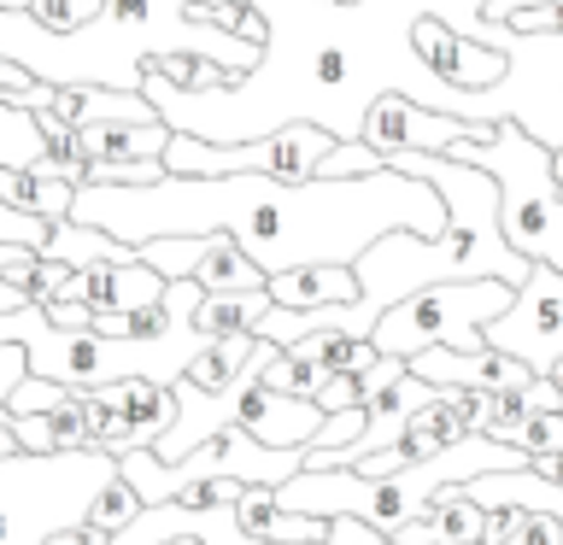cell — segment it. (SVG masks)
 I'll return each mask as SVG.
<instances>
[{"instance_id":"obj_1","label":"cell","mask_w":563,"mask_h":545,"mask_svg":"<svg viewBox=\"0 0 563 545\" xmlns=\"http://www.w3.org/2000/svg\"><path fill=\"white\" fill-rule=\"evenodd\" d=\"M264 18V59L253 77L183 94L147 77L141 94L176 135L235 147V141L276 135L288 123H317L334 141H358L369 105L405 94L434 112L440 82L417 65L411 30L440 18L464 42L487 47V0H253Z\"/></svg>"},{"instance_id":"obj_2","label":"cell","mask_w":563,"mask_h":545,"mask_svg":"<svg viewBox=\"0 0 563 545\" xmlns=\"http://www.w3.org/2000/svg\"><path fill=\"white\" fill-rule=\"evenodd\" d=\"M70 223L100 229L123 246L229 235L264 276L311 270V264H358L394 229L440 235L446 200L399 170L352 176V182H271V176H165L153 188H77Z\"/></svg>"},{"instance_id":"obj_3","label":"cell","mask_w":563,"mask_h":545,"mask_svg":"<svg viewBox=\"0 0 563 545\" xmlns=\"http://www.w3.org/2000/svg\"><path fill=\"white\" fill-rule=\"evenodd\" d=\"M446 158L487 170L499 182V229H505L510 253L563 276V188L552 182V147H540L517 123H499V135L487 147L464 141Z\"/></svg>"},{"instance_id":"obj_4","label":"cell","mask_w":563,"mask_h":545,"mask_svg":"<svg viewBox=\"0 0 563 545\" xmlns=\"http://www.w3.org/2000/svg\"><path fill=\"white\" fill-rule=\"evenodd\" d=\"M522 288H505V281H446V288H422L417 299H405L376 323L369 346L382 358H399L411 364L434 346H452V352H482V329L499 323V316L517 305Z\"/></svg>"},{"instance_id":"obj_5","label":"cell","mask_w":563,"mask_h":545,"mask_svg":"<svg viewBox=\"0 0 563 545\" xmlns=\"http://www.w3.org/2000/svg\"><path fill=\"white\" fill-rule=\"evenodd\" d=\"M341 147L329 130L317 123H288L276 135H258V141H235V147H211V141H194V135H170L165 147V170L170 176H271V182H317L329 165V153Z\"/></svg>"},{"instance_id":"obj_6","label":"cell","mask_w":563,"mask_h":545,"mask_svg":"<svg viewBox=\"0 0 563 545\" xmlns=\"http://www.w3.org/2000/svg\"><path fill=\"white\" fill-rule=\"evenodd\" d=\"M510 42H517V30H499L487 24V47L482 42H464L457 30H446L440 18H422L411 30V47H417V65L429 70L440 88H452V94H487V88H499L510 77Z\"/></svg>"},{"instance_id":"obj_7","label":"cell","mask_w":563,"mask_h":545,"mask_svg":"<svg viewBox=\"0 0 563 545\" xmlns=\"http://www.w3.org/2000/svg\"><path fill=\"white\" fill-rule=\"evenodd\" d=\"M493 135H499V130H487V123H464V118H452V112H429V105H417V100H405V94H387V100L369 105L358 141L387 165V158H405V153L446 158L452 147H464V141L487 147Z\"/></svg>"},{"instance_id":"obj_8","label":"cell","mask_w":563,"mask_h":545,"mask_svg":"<svg viewBox=\"0 0 563 545\" xmlns=\"http://www.w3.org/2000/svg\"><path fill=\"white\" fill-rule=\"evenodd\" d=\"M141 264L165 281H194L200 293H264L271 276L241 253L229 235H188V241H147Z\"/></svg>"},{"instance_id":"obj_9","label":"cell","mask_w":563,"mask_h":545,"mask_svg":"<svg viewBox=\"0 0 563 545\" xmlns=\"http://www.w3.org/2000/svg\"><path fill=\"white\" fill-rule=\"evenodd\" d=\"M482 341H487L493 352L522 358V364L540 376V369L563 352V276L545 270V264H534V276L522 281L517 305H510L499 323H487Z\"/></svg>"},{"instance_id":"obj_10","label":"cell","mask_w":563,"mask_h":545,"mask_svg":"<svg viewBox=\"0 0 563 545\" xmlns=\"http://www.w3.org/2000/svg\"><path fill=\"white\" fill-rule=\"evenodd\" d=\"M264 358H271V341H258L253 364H246L241 381H235V429L253 434L258 446H271V452H311L329 416L317 411L311 399H282V393H271V387L258 381V376H264Z\"/></svg>"},{"instance_id":"obj_11","label":"cell","mask_w":563,"mask_h":545,"mask_svg":"<svg viewBox=\"0 0 563 545\" xmlns=\"http://www.w3.org/2000/svg\"><path fill=\"white\" fill-rule=\"evenodd\" d=\"M411 369L422 381L434 387V393H446V387H475V393H528L540 376L528 369L522 358H510V352H452V346H434V352H422V358H411Z\"/></svg>"},{"instance_id":"obj_12","label":"cell","mask_w":563,"mask_h":545,"mask_svg":"<svg viewBox=\"0 0 563 545\" xmlns=\"http://www.w3.org/2000/svg\"><path fill=\"white\" fill-rule=\"evenodd\" d=\"M165 293H170V281L135 258V264H88V270H77L65 281L59 299L88 305V311H147Z\"/></svg>"},{"instance_id":"obj_13","label":"cell","mask_w":563,"mask_h":545,"mask_svg":"<svg viewBox=\"0 0 563 545\" xmlns=\"http://www.w3.org/2000/svg\"><path fill=\"white\" fill-rule=\"evenodd\" d=\"M235 527L258 545H329V522L282 510L276 487H246L235 499Z\"/></svg>"},{"instance_id":"obj_14","label":"cell","mask_w":563,"mask_h":545,"mask_svg":"<svg viewBox=\"0 0 563 545\" xmlns=\"http://www.w3.org/2000/svg\"><path fill=\"white\" fill-rule=\"evenodd\" d=\"M482 527H487V510L464 487H452V492H434L394 534V545H470V540H482Z\"/></svg>"},{"instance_id":"obj_15","label":"cell","mask_w":563,"mask_h":545,"mask_svg":"<svg viewBox=\"0 0 563 545\" xmlns=\"http://www.w3.org/2000/svg\"><path fill=\"white\" fill-rule=\"evenodd\" d=\"M271 305L276 311H329V305H358V270L346 264H311V270L271 276Z\"/></svg>"},{"instance_id":"obj_16","label":"cell","mask_w":563,"mask_h":545,"mask_svg":"<svg viewBox=\"0 0 563 545\" xmlns=\"http://www.w3.org/2000/svg\"><path fill=\"white\" fill-rule=\"evenodd\" d=\"M100 404L123 422H135L141 434L165 440L176 422H183V399H176V387L165 381H118V387H100Z\"/></svg>"},{"instance_id":"obj_17","label":"cell","mask_w":563,"mask_h":545,"mask_svg":"<svg viewBox=\"0 0 563 545\" xmlns=\"http://www.w3.org/2000/svg\"><path fill=\"white\" fill-rule=\"evenodd\" d=\"M0 205L24 211V218H42V223H65L70 205H77V188L59 182V176H42V170H0Z\"/></svg>"},{"instance_id":"obj_18","label":"cell","mask_w":563,"mask_h":545,"mask_svg":"<svg viewBox=\"0 0 563 545\" xmlns=\"http://www.w3.org/2000/svg\"><path fill=\"white\" fill-rule=\"evenodd\" d=\"M271 293H206L194 311V334L211 341H235V334H258V323L271 316Z\"/></svg>"},{"instance_id":"obj_19","label":"cell","mask_w":563,"mask_h":545,"mask_svg":"<svg viewBox=\"0 0 563 545\" xmlns=\"http://www.w3.org/2000/svg\"><path fill=\"white\" fill-rule=\"evenodd\" d=\"M42 258H59V264H70V270H88V264H135L141 253L112 241V235H100V229H82V223L65 218V223H53Z\"/></svg>"},{"instance_id":"obj_20","label":"cell","mask_w":563,"mask_h":545,"mask_svg":"<svg viewBox=\"0 0 563 545\" xmlns=\"http://www.w3.org/2000/svg\"><path fill=\"white\" fill-rule=\"evenodd\" d=\"M258 352V334H235V341H211L200 358L188 364V387H200V393H229V387L241 381V369L253 364Z\"/></svg>"},{"instance_id":"obj_21","label":"cell","mask_w":563,"mask_h":545,"mask_svg":"<svg viewBox=\"0 0 563 545\" xmlns=\"http://www.w3.org/2000/svg\"><path fill=\"white\" fill-rule=\"evenodd\" d=\"M294 352H306L323 376H369V369L382 364V352L369 341H352V334H311V341H299Z\"/></svg>"},{"instance_id":"obj_22","label":"cell","mask_w":563,"mask_h":545,"mask_svg":"<svg viewBox=\"0 0 563 545\" xmlns=\"http://www.w3.org/2000/svg\"><path fill=\"white\" fill-rule=\"evenodd\" d=\"M42 123L24 105L0 100V170H35L42 165Z\"/></svg>"},{"instance_id":"obj_23","label":"cell","mask_w":563,"mask_h":545,"mask_svg":"<svg viewBox=\"0 0 563 545\" xmlns=\"http://www.w3.org/2000/svg\"><path fill=\"white\" fill-rule=\"evenodd\" d=\"M482 24L517 35H563V0H487Z\"/></svg>"},{"instance_id":"obj_24","label":"cell","mask_w":563,"mask_h":545,"mask_svg":"<svg viewBox=\"0 0 563 545\" xmlns=\"http://www.w3.org/2000/svg\"><path fill=\"white\" fill-rule=\"evenodd\" d=\"M271 393L282 399H317V387H323V369H317L306 352L294 346H271V358H264V376H258Z\"/></svg>"},{"instance_id":"obj_25","label":"cell","mask_w":563,"mask_h":545,"mask_svg":"<svg viewBox=\"0 0 563 545\" xmlns=\"http://www.w3.org/2000/svg\"><path fill=\"white\" fill-rule=\"evenodd\" d=\"M141 510H147V504H141V492L130 487V481H123V475H112V481H106L100 492H95V499H88V527H100V534H123V527H135L141 522Z\"/></svg>"},{"instance_id":"obj_26","label":"cell","mask_w":563,"mask_h":545,"mask_svg":"<svg viewBox=\"0 0 563 545\" xmlns=\"http://www.w3.org/2000/svg\"><path fill=\"white\" fill-rule=\"evenodd\" d=\"M24 12L42 30H53V35H77V30H88L100 18V0H30Z\"/></svg>"},{"instance_id":"obj_27","label":"cell","mask_w":563,"mask_h":545,"mask_svg":"<svg viewBox=\"0 0 563 545\" xmlns=\"http://www.w3.org/2000/svg\"><path fill=\"white\" fill-rule=\"evenodd\" d=\"M510 446H517L522 457H558V452H563V411H540V416H528Z\"/></svg>"},{"instance_id":"obj_28","label":"cell","mask_w":563,"mask_h":545,"mask_svg":"<svg viewBox=\"0 0 563 545\" xmlns=\"http://www.w3.org/2000/svg\"><path fill=\"white\" fill-rule=\"evenodd\" d=\"M77 393L70 387H59V381H42V376H30L18 393L7 399V416H47V411H59V404H70Z\"/></svg>"},{"instance_id":"obj_29","label":"cell","mask_w":563,"mask_h":545,"mask_svg":"<svg viewBox=\"0 0 563 545\" xmlns=\"http://www.w3.org/2000/svg\"><path fill=\"white\" fill-rule=\"evenodd\" d=\"M241 481H188L176 492V510H188V516H211V510H235L241 499Z\"/></svg>"},{"instance_id":"obj_30","label":"cell","mask_w":563,"mask_h":545,"mask_svg":"<svg viewBox=\"0 0 563 545\" xmlns=\"http://www.w3.org/2000/svg\"><path fill=\"white\" fill-rule=\"evenodd\" d=\"M317 411L323 416H341V411H364V376H323L317 387Z\"/></svg>"},{"instance_id":"obj_31","label":"cell","mask_w":563,"mask_h":545,"mask_svg":"<svg viewBox=\"0 0 563 545\" xmlns=\"http://www.w3.org/2000/svg\"><path fill=\"white\" fill-rule=\"evenodd\" d=\"M30 381V352L24 346H0V416H7V399Z\"/></svg>"},{"instance_id":"obj_32","label":"cell","mask_w":563,"mask_h":545,"mask_svg":"<svg viewBox=\"0 0 563 545\" xmlns=\"http://www.w3.org/2000/svg\"><path fill=\"white\" fill-rule=\"evenodd\" d=\"M510 545H563V516H522Z\"/></svg>"},{"instance_id":"obj_33","label":"cell","mask_w":563,"mask_h":545,"mask_svg":"<svg viewBox=\"0 0 563 545\" xmlns=\"http://www.w3.org/2000/svg\"><path fill=\"white\" fill-rule=\"evenodd\" d=\"M329 545H387V534H376V527L358 522V516H334L329 522Z\"/></svg>"},{"instance_id":"obj_34","label":"cell","mask_w":563,"mask_h":545,"mask_svg":"<svg viewBox=\"0 0 563 545\" xmlns=\"http://www.w3.org/2000/svg\"><path fill=\"white\" fill-rule=\"evenodd\" d=\"M47 545H112V534H100V527H88V522H77V527H59Z\"/></svg>"},{"instance_id":"obj_35","label":"cell","mask_w":563,"mask_h":545,"mask_svg":"<svg viewBox=\"0 0 563 545\" xmlns=\"http://www.w3.org/2000/svg\"><path fill=\"white\" fill-rule=\"evenodd\" d=\"M528 475H540V481H552L563 492V452L558 457H528Z\"/></svg>"},{"instance_id":"obj_36","label":"cell","mask_w":563,"mask_h":545,"mask_svg":"<svg viewBox=\"0 0 563 545\" xmlns=\"http://www.w3.org/2000/svg\"><path fill=\"white\" fill-rule=\"evenodd\" d=\"M12 457H24V446H18V434H12V422L0 416V464H12Z\"/></svg>"},{"instance_id":"obj_37","label":"cell","mask_w":563,"mask_h":545,"mask_svg":"<svg viewBox=\"0 0 563 545\" xmlns=\"http://www.w3.org/2000/svg\"><path fill=\"white\" fill-rule=\"evenodd\" d=\"M158 545H200V534H188V522H183V527H176V534H165Z\"/></svg>"},{"instance_id":"obj_38","label":"cell","mask_w":563,"mask_h":545,"mask_svg":"<svg viewBox=\"0 0 563 545\" xmlns=\"http://www.w3.org/2000/svg\"><path fill=\"white\" fill-rule=\"evenodd\" d=\"M552 182L563 188V153H552Z\"/></svg>"},{"instance_id":"obj_39","label":"cell","mask_w":563,"mask_h":545,"mask_svg":"<svg viewBox=\"0 0 563 545\" xmlns=\"http://www.w3.org/2000/svg\"><path fill=\"white\" fill-rule=\"evenodd\" d=\"M235 7H253V0H235Z\"/></svg>"},{"instance_id":"obj_40","label":"cell","mask_w":563,"mask_h":545,"mask_svg":"<svg viewBox=\"0 0 563 545\" xmlns=\"http://www.w3.org/2000/svg\"><path fill=\"white\" fill-rule=\"evenodd\" d=\"M387 545H394V540H387Z\"/></svg>"}]
</instances>
